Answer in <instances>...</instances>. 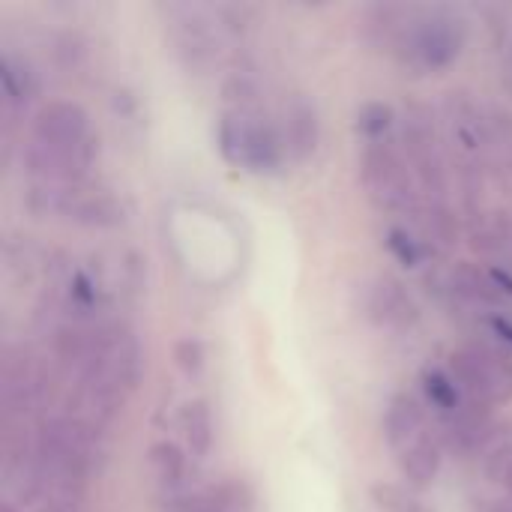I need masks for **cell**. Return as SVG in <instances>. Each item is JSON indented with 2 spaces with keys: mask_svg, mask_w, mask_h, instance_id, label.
Masks as SVG:
<instances>
[{
  "mask_svg": "<svg viewBox=\"0 0 512 512\" xmlns=\"http://www.w3.org/2000/svg\"><path fill=\"white\" fill-rule=\"evenodd\" d=\"M216 138L225 162L252 174H276L288 156L282 129L264 114V108H225Z\"/></svg>",
  "mask_w": 512,
  "mask_h": 512,
  "instance_id": "6da1fadb",
  "label": "cell"
},
{
  "mask_svg": "<svg viewBox=\"0 0 512 512\" xmlns=\"http://www.w3.org/2000/svg\"><path fill=\"white\" fill-rule=\"evenodd\" d=\"M468 45V21L453 6H420L396 60L411 72H441Z\"/></svg>",
  "mask_w": 512,
  "mask_h": 512,
  "instance_id": "7a4b0ae2",
  "label": "cell"
},
{
  "mask_svg": "<svg viewBox=\"0 0 512 512\" xmlns=\"http://www.w3.org/2000/svg\"><path fill=\"white\" fill-rule=\"evenodd\" d=\"M141 378V345L126 324L93 327V351L78 375V384L105 390L117 399H129Z\"/></svg>",
  "mask_w": 512,
  "mask_h": 512,
  "instance_id": "3957f363",
  "label": "cell"
},
{
  "mask_svg": "<svg viewBox=\"0 0 512 512\" xmlns=\"http://www.w3.org/2000/svg\"><path fill=\"white\" fill-rule=\"evenodd\" d=\"M360 180L366 189V198L375 204V210L390 216H414L420 207L417 195V177L393 144L387 141H369L360 159Z\"/></svg>",
  "mask_w": 512,
  "mask_h": 512,
  "instance_id": "277c9868",
  "label": "cell"
},
{
  "mask_svg": "<svg viewBox=\"0 0 512 512\" xmlns=\"http://www.w3.org/2000/svg\"><path fill=\"white\" fill-rule=\"evenodd\" d=\"M450 375L468 402L495 408L512 402V354L495 342H468L450 354Z\"/></svg>",
  "mask_w": 512,
  "mask_h": 512,
  "instance_id": "5b68a950",
  "label": "cell"
},
{
  "mask_svg": "<svg viewBox=\"0 0 512 512\" xmlns=\"http://www.w3.org/2000/svg\"><path fill=\"white\" fill-rule=\"evenodd\" d=\"M402 153L429 195V201H447V159H444V138L441 123L432 105L411 99L402 114Z\"/></svg>",
  "mask_w": 512,
  "mask_h": 512,
  "instance_id": "8992f818",
  "label": "cell"
},
{
  "mask_svg": "<svg viewBox=\"0 0 512 512\" xmlns=\"http://www.w3.org/2000/svg\"><path fill=\"white\" fill-rule=\"evenodd\" d=\"M48 375L36 357L24 348H6L0 366V408L6 423H18L30 411H36L45 399Z\"/></svg>",
  "mask_w": 512,
  "mask_h": 512,
  "instance_id": "52a82bcc",
  "label": "cell"
},
{
  "mask_svg": "<svg viewBox=\"0 0 512 512\" xmlns=\"http://www.w3.org/2000/svg\"><path fill=\"white\" fill-rule=\"evenodd\" d=\"M96 156H99L96 135L78 147H45L30 141L24 147V171L36 183H84Z\"/></svg>",
  "mask_w": 512,
  "mask_h": 512,
  "instance_id": "ba28073f",
  "label": "cell"
},
{
  "mask_svg": "<svg viewBox=\"0 0 512 512\" xmlns=\"http://www.w3.org/2000/svg\"><path fill=\"white\" fill-rule=\"evenodd\" d=\"M171 33H174V51L189 72H204L219 60V51H222L219 27L213 24L207 12L183 6L177 12Z\"/></svg>",
  "mask_w": 512,
  "mask_h": 512,
  "instance_id": "9c48e42d",
  "label": "cell"
},
{
  "mask_svg": "<svg viewBox=\"0 0 512 512\" xmlns=\"http://www.w3.org/2000/svg\"><path fill=\"white\" fill-rule=\"evenodd\" d=\"M90 117L78 102L69 99H54L48 105H42L33 114L30 123V141L45 144V147H78L84 141H90Z\"/></svg>",
  "mask_w": 512,
  "mask_h": 512,
  "instance_id": "30bf717a",
  "label": "cell"
},
{
  "mask_svg": "<svg viewBox=\"0 0 512 512\" xmlns=\"http://www.w3.org/2000/svg\"><path fill=\"white\" fill-rule=\"evenodd\" d=\"M495 435V420H492V408L477 405V402H465L456 414H450L441 426V447H447L453 456H474L483 453L486 444Z\"/></svg>",
  "mask_w": 512,
  "mask_h": 512,
  "instance_id": "8fae6325",
  "label": "cell"
},
{
  "mask_svg": "<svg viewBox=\"0 0 512 512\" xmlns=\"http://www.w3.org/2000/svg\"><path fill=\"white\" fill-rule=\"evenodd\" d=\"M417 12H420V6H411V3H375V6H366L363 15H360V33L372 48L387 51V54L396 57L405 36L411 33V24H414Z\"/></svg>",
  "mask_w": 512,
  "mask_h": 512,
  "instance_id": "7c38bea8",
  "label": "cell"
},
{
  "mask_svg": "<svg viewBox=\"0 0 512 512\" xmlns=\"http://www.w3.org/2000/svg\"><path fill=\"white\" fill-rule=\"evenodd\" d=\"M366 315L378 327L405 330V327H414L417 324L420 309H417L414 297L408 294V288L399 279L378 276L369 285V291H366Z\"/></svg>",
  "mask_w": 512,
  "mask_h": 512,
  "instance_id": "4fadbf2b",
  "label": "cell"
},
{
  "mask_svg": "<svg viewBox=\"0 0 512 512\" xmlns=\"http://www.w3.org/2000/svg\"><path fill=\"white\" fill-rule=\"evenodd\" d=\"M282 141H285V153L294 162H306L315 156L318 144H321V120H318V108L306 99V96H291L282 108Z\"/></svg>",
  "mask_w": 512,
  "mask_h": 512,
  "instance_id": "5bb4252c",
  "label": "cell"
},
{
  "mask_svg": "<svg viewBox=\"0 0 512 512\" xmlns=\"http://www.w3.org/2000/svg\"><path fill=\"white\" fill-rule=\"evenodd\" d=\"M444 288L465 300V303H477V306H498L504 303V291L512 294V285L498 273V270H486L477 264H456L447 276H444Z\"/></svg>",
  "mask_w": 512,
  "mask_h": 512,
  "instance_id": "9a60e30c",
  "label": "cell"
},
{
  "mask_svg": "<svg viewBox=\"0 0 512 512\" xmlns=\"http://www.w3.org/2000/svg\"><path fill=\"white\" fill-rule=\"evenodd\" d=\"M426 435H429V426H426L423 405L408 393L393 396L390 405H387V414H384V438H387V444L396 453H402L405 447L417 444Z\"/></svg>",
  "mask_w": 512,
  "mask_h": 512,
  "instance_id": "2e32d148",
  "label": "cell"
},
{
  "mask_svg": "<svg viewBox=\"0 0 512 512\" xmlns=\"http://www.w3.org/2000/svg\"><path fill=\"white\" fill-rule=\"evenodd\" d=\"M399 471L408 480V486L414 489H426L438 480L441 465H444V447L441 441L429 432L426 438H420L417 444L405 447L402 453H396Z\"/></svg>",
  "mask_w": 512,
  "mask_h": 512,
  "instance_id": "e0dca14e",
  "label": "cell"
},
{
  "mask_svg": "<svg viewBox=\"0 0 512 512\" xmlns=\"http://www.w3.org/2000/svg\"><path fill=\"white\" fill-rule=\"evenodd\" d=\"M0 87H3L6 108H24L30 99H36L39 78L24 60H18L12 54H3L0 57Z\"/></svg>",
  "mask_w": 512,
  "mask_h": 512,
  "instance_id": "ac0fdd59",
  "label": "cell"
},
{
  "mask_svg": "<svg viewBox=\"0 0 512 512\" xmlns=\"http://www.w3.org/2000/svg\"><path fill=\"white\" fill-rule=\"evenodd\" d=\"M180 423H183V438H186L189 453L195 459H204L213 450V414H210V405L204 399L186 402L183 414H180Z\"/></svg>",
  "mask_w": 512,
  "mask_h": 512,
  "instance_id": "d6986e66",
  "label": "cell"
},
{
  "mask_svg": "<svg viewBox=\"0 0 512 512\" xmlns=\"http://www.w3.org/2000/svg\"><path fill=\"white\" fill-rule=\"evenodd\" d=\"M150 468L159 480V486L168 492V495H177L183 492V477H186V456L177 444L171 441H159L153 444L150 450Z\"/></svg>",
  "mask_w": 512,
  "mask_h": 512,
  "instance_id": "ffe728a7",
  "label": "cell"
},
{
  "mask_svg": "<svg viewBox=\"0 0 512 512\" xmlns=\"http://www.w3.org/2000/svg\"><path fill=\"white\" fill-rule=\"evenodd\" d=\"M414 219L441 246H453L459 240V219H456V213L450 210L447 201H426V204H420Z\"/></svg>",
  "mask_w": 512,
  "mask_h": 512,
  "instance_id": "44dd1931",
  "label": "cell"
},
{
  "mask_svg": "<svg viewBox=\"0 0 512 512\" xmlns=\"http://www.w3.org/2000/svg\"><path fill=\"white\" fill-rule=\"evenodd\" d=\"M423 390H426L429 402H432L438 411H444L447 417L456 414V411L468 402V399H462L465 393L459 390V384L453 381V375H447V372H441V369H426V372H423Z\"/></svg>",
  "mask_w": 512,
  "mask_h": 512,
  "instance_id": "7402d4cb",
  "label": "cell"
},
{
  "mask_svg": "<svg viewBox=\"0 0 512 512\" xmlns=\"http://www.w3.org/2000/svg\"><path fill=\"white\" fill-rule=\"evenodd\" d=\"M204 504L207 512H255V501L246 483L237 480H225L216 483L204 492Z\"/></svg>",
  "mask_w": 512,
  "mask_h": 512,
  "instance_id": "603a6c76",
  "label": "cell"
},
{
  "mask_svg": "<svg viewBox=\"0 0 512 512\" xmlns=\"http://www.w3.org/2000/svg\"><path fill=\"white\" fill-rule=\"evenodd\" d=\"M396 123V111L387 102H363L357 111V132L366 135V141H384V135L393 129Z\"/></svg>",
  "mask_w": 512,
  "mask_h": 512,
  "instance_id": "cb8c5ba5",
  "label": "cell"
},
{
  "mask_svg": "<svg viewBox=\"0 0 512 512\" xmlns=\"http://www.w3.org/2000/svg\"><path fill=\"white\" fill-rule=\"evenodd\" d=\"M369 495H372V504L384 512H426L423 501L414 498L405 486L378 483V486L369 489Z\"/></svg>",
  "mask_w": 512,
  "mask_h": 512,
  "instance_id": "d4e9b609",
  "label": "cell"
},
{
  "mask_svg": "<svg viewBox=\"0 0 512 512\" xmlns=\"http://www.w3.org/2000/svg\"><path fill=\"white\" fill-rule=\"evenodd\" d=\"M486 480L504 492H512V447H498L483 462Z\"/></svg>",
  "mask_w": 512,
  "mask_h": 512,
  "instance_id": "484cf974",
  "label": "cell"
},
{
  "mask_svg": "<svg viewBox=\"0 0 512 512\" xmlns=\"http://www.w3.org/2000/svg\"><path fill=\"white\" fill-rule=\"evenodd\" d=\"M387 246H390V252H393L405 267H417V264L423 261V243L414 240L405 228H393V231L387 234Z\"/></svg>",
  "mask_w": 512,
  "mask_h": 512,
  "instance_id": "4316f807",
  "label": "cell"
},
{
  "mask_svg": "<svg viewBox=\"0 0 512 512\" xmlns=\"http://www.w3.org/2000/svg\"><path fill=\"white\" fill-rule=\"evenodd\" d=\"M174 363L186 375H198L204 369V345L198 339H180L174 345Z\"/></svg>",
  "mask_w": 512,
  "mask_h": 512,
  "instance_id": "83f0119b",
  "label": "cell"
},
{
  "mask_svg": "<svg viewBox=\"0 0 512 512\" xmlns=\"http://www.w3.org/2000/svg\"><path fill=\"white\" fill-rule=\"evenodd\" d=\"M165 512H207V504H204V492H198V495H189V492L168 495Z\"/></svg>",
  "mask_w": 512,
  "mask_h": 512,
  "instance_id": "f1b7e54d",
  "label": "cell"
},
{
  "mask_svg": "<svg viewBox=\"0 0 512 512\" xmlns=\"http://www.w3.org/2000/svg\"><path fill=\"white\" fill-rule=\"evenodd\" d=\"M36 512H84L81 498H45Z\"/></svg>",
  "mask_w": 512,
  "mask_h": 512,
  "instance_id": "f546056e",
  "label": "cell"
},
{
  "mask_svg": "<svg viewBox=\"0 0 512 512\" xmlns=\"http://www.w3.org/2000/svg\"><path fill=\"white\" fill-rule=\"evenodd\" d=\"M510 6V27H507V36H504V48H507V66H510V75H512V3H507Z\"/></svg>",
  "mask_w": 512,
  "mask_h": 512,
  "instance_id": "4dcf8cb0",
  "label": "cell"
},
{
  "mask_svg": "<svg viewBox=\"0 0 512 512\" xmlns=\"http://www.w3.org/2000/svg\"><path fill=\"white\" fill-rule=\"evenodd\" d=\"M486 512H512V504H495V507H489Z\"/></svg>",
  "mask_w": 512,
  "mask_h": 512,
  "instance_id": "1f68e13d",
  "label": "cell"
},
{
  "mask_svg": "<svg viewBox=\"0 0 512 512\" xmlns=\"http://www.w3.org/2000/svg\"><path fill=\"white\" fill-rule=\"evenodd\" d=\"M0 512H21V510H18L15 504H9V501H3V504H0Z\"/></svg>",
  "mask_w": 512,
  "mask_h": 512,
  "instance_id": "d6a6232c",
  "label": "cell"
}]
</instances>
